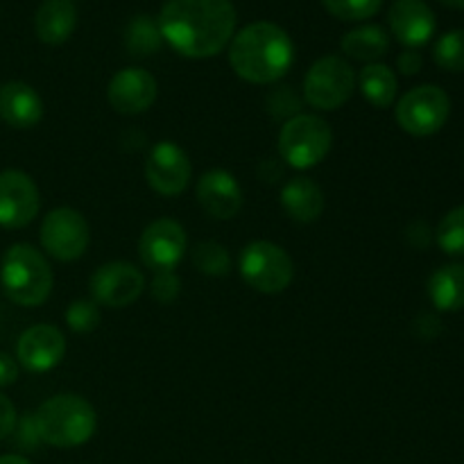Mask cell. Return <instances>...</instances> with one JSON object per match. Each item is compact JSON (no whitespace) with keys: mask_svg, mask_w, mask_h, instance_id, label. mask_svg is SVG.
<instances>
[{"mask_svg":"<svg viewBox=\"0 0 464 464\" xmlns=\"http://www.w3.org/2000/svg\"><path fill=\"white\" fill-rule=\"evenodd\" d=\"M444 7H451V9H464V0H440Z\"/></svg>","mask_w":464,"mask_h":464,"instance_id":"d590c367","label":"cell"},{"mask_svg":"<svg viewBox=\"0 0 464 464\" xmlns=\"http://www.w3.org/2000/svg\"><path fill=\"white\" fill-rule=\"evenodd\" d=\"M198 202L216 220H231L243 208V188L227 170H208L198 179Z\"/></svg>","mask_w":464,"mask_h":464,"instance_id":"e0dca14e","label":"cell"},{"mask_svg":"<svg viewBox=\"0 0 464 464\" xmlns=\"http://www.w3.org/2000/svg\"><path fill=\"white\" fill-rule=\"evenodd\" d=\"M358 86H361V93L365 95V100L370 104L379 109L392 107L394 98H397V75L390 66L385 63H367L365 68L358 75Z\"/></svg>","mask_w":464,"mask_h":464,"instance_id":"603a6c76","label":"cell"},{"mask_svg":"<svg viewBox=\"0 0 464 464\" xmlns=\"http://www.w3.org/2000/svg\"><path fill=\"white\" fill-rule=\"evenodd\" d=\"M91 243V229L80 211L59 207L44 218L41 225V245L57 261H77Z\"/></svg>","mask_w":464,"mask_h":464,"instance_id":"9c48e42d","label":"cell"},{"mask_svg":"<svg viewBox=\"0 0 464 464\" xmlns=\"http://www.w3.org/2000/svg\"><path fill=\"white\" fill-rule=\"evenodd\" d=\"M193 266L207 276H225L229 272L231 258L220 243L202 240L193 249Z\"/></svg>","mask_w":464,"mask_h":464,"instance_id":"484cf974","label":"cell"},{"mask_svg":"<svg viewBox=\"0 0 464 464\" xmlns=\"http://www.w3.org/2000/svg\"><path fill=\"white\" fill-rule=\"evenodd\" d=\"M150 293L157 302L172 304L181 293V279L175 272H157V276L150 284Z\"/></svg>","mask_w":464,"mask_h":464,"instance_id":"4dcf8cb0","label":"cell"},{"mask_svg":"<svg viewBox=\"0 0 464 464\" xmlns=\"http://www.w3.org/2000/svg\"><path fill=\"white\" fill-rule=\"evenodd\" d=\"M433 59L442 71L464 72V30H451L440 36Z\"/></svg>","mask_w":464,"mask_h":464,"instance_id":"4316f807","label":"cell"},{"mask_svg":"<svg viewBox=\"0 0 464 464\" xmlns=\"http://www.w3.org/2000/svg\"><path fill=\"white\" fill-rule=\"evenodd\" d=\"M388 25L399 44L415 50L433 39L438 21L424 0H394L388 12Z\"/></svg>","mask_w":464,"mask_h":464,"instance_id":"2e32d148","label":"cell"},{"mask_svg":"<svg viewBox=\"0 0 464 464\" xmlns=\"http://www.w3.org/2000/svg\"><path fill=\"white\" fill-rule=\"evenodd\" d=\"M429 297L438 311L456 313L464 308V263L440 267L429 279Z\"/></svg>","mask_w":464,"mask_h":464,"instance_id":"44dd1931","label":"cell"},{"mask_svg":"<svg viewBox=\"0 0 464 464\" xmlns=\"http://www.w3.org/2000/svg\"><path fill=\"white\" fill-rule=\"evenodd\" d=\"M334 145L329 122L313 113H297L279 131V154L290 168L308 170L322 163Z\"/></svg>","mask_w":464,"mask_h":464,"instance_id":"5b68a950","label":"cell"},{"mask_svg":"<svg viewBox=\"0 0 464 464\" xmlns=\"http://www.w3.org/2000/svg\"><path fill=\"white\" fill-rule=\"evenodd\" d=\"M340 48L347 57L365 63H376L390 50V36L381 25H361L349 30L340 41Z\"/></svg>","mask_w":464,"mask_h":464,"instance_id":"7402d4cb","label":"cell"},{"mask_svg":"<svg viewBox=\"0 0 464 464\" xmlns=\"http://www.w3.org/2000/svg\"><path fill=\"white\" fill-rule=\"evenodd\" d=\"M295 45L288 32L272 21L249 23L229 44V63L249 84H272L290 71Z\"/></svg>","mask_w":464,"mask_h":464,"instance_id":"7a4b0ae2","label":"cell"},{"mask_svg":"<svg viewBox=\"0 0 464 464\" xmlns=\"http://www.w3.org/2000/svg\"><path fill=\"white\" fill-rule=\"evenodd\" d=\"M231 0H168L159 14V30L172 50L188 59L220 54L236 34Z\"/></svg>","mask_w":464,"mask_h":464,"instance_id":"6da1fadb","label":"cell"},{"mask_svg":"<svg viewBox=\"0 0 464 464\" xmlns=\"http://www.w3.org/2000/svg\"><path fill=\"white\" fill-rule=\"evenodd\" d=\"M326 12L340 21H367L376 16L383 0H322Z\"/></svg>","mask_w":464,"mask_h":464,"instance_id":"83f0119b","label":"cell"},{"mask_svg":"<svg viewBox=\"0 0 464 464\" xmlns=\"http://www.w3.org/2000/svg\"><path fill=\"white\" fill-rule=\"evenodd\" d=\"M41 195L34 179L21 170L0 172V227L23 229L36 218Z\"/></svg>","mask_w":464,"mask_h":464,"instance_id":"4fadbf2b","label":"cell"},{"mask_svg":"<svg viewBox=\"0 0 464 464\" xmlns=\"http://www.w3.org/2000/svg\"><path fill=\"white\" fill-rule=\"evenodd\" d=\"M145 276L127 261H111L100 266L91 276V295L95 304L107 308L131 306L143 295Z\"/></svg>","mask_w":464,"mask_h":464,"instance_id":"7c38bea8","label":"cell"},{"mask_svg":"<svg viewBox=\"0 0 464 464\" xmlns=\"http://www.w3.org/2000/svg\"><path fill=\"white\" fill-rule=\"evenodd\" d=\"M451 100L447 91L435 84H421L408 91L397 102L394 116L399 127L411 136H433L447 125Z\"/></svg>","mask_w":464,"mask_h":464,"instance_id":"ba28073f","label":"cell"},{"mask_svg":"<svg viewBox=\"0 0 464 464\" xmlns=\"http://www.w3.org/2000/svg\"><path fill=\"white\" fill-rule=\"evenodd\" d=\"M159 95L157 80L143 68H122L111 77L107 100L122 116H139L154 104Z\"/></svg>","mask_w":464,"mask_h":464,"instance_id":"5bb4252c","label":"cell"},{"mask_svg":"<svg viewBox=\"0 0 464 464\" xmlns=\"http://www.w3.org/2000/svg\"><path fill=\"white\" fill-rule=\"evenodd\" d=\"M245 284L263 295H279L293 284L295 263L290 254L270 240H254L240 254Z\"/></svg>","mask_w":464,"mask_h":464,"instance_id":"8992f818","label":"cell"},{"mask_svg":"<svg viewBox=\"0 0 464 464\" xmlns=\"http://www.w3.org/2000/svg\"><path fill=\"white\" fill-rule=\"evenodd\" d=\"M163 45L161 30L159 23L148 14H139L131 18L125 27V48L134 57H150V54L159 53Z\"/></svg>","mask_w":464,"mask_h":464,"instance_id":"cb8c5ba5","label":"cell"},{"mask_svg":"<svg viewBox=\"0 0 464 464\" xmlns=\"http://www.w3.org/2000/svg\"><path fill=\"white\" fill-rule=\"evenodd\" d=\"M77 27V9L72 0H44L34 14V32L45 45H62Z\"/></svg>","mask_w":464,"mask_h":464,"instance_id":"d6986e66","label":"cell"},{"mask_svg":"<svg viewBox=\"0 0 464 464\" xmlns=\"http://www.w3.org/2000/svg\"><path fill=\"white\" fill-rule=\"evenodd\" d=\"M267 109L272 111L275 118H295L299 111V98L293 93L290 86H279L276 91H272L270 98H267Z\"/></svg>","mask_w":464,"mask_h":464,"instance_id":"f546056e","label":"cell"},{"mask_svg":"<svg viewBox=\"0 0 464 464\" xmlns=\"http://www.w3.org/2000/svg\"><path fill=\"white\" fill-rule=\"evenodd\" d=\"M193 166L184 150L172 140H161L154 145L145 161V177L152 186L154 193L163 198H175L181 195L190 184Z\"/></svg>","mask_w":464,"mask_h":464,"instance_id":"8fae6325","label":"cell"},{"mask_svg":"<svg viewBox=\"0 0 464 464\" xmlns=\"http://www.w3.org/2000/svg\"><path fill=\"white\" fill-rule=\"evenodd\" d=\"M438 245L449 256H464V207L453 208L440 222L435 231Z\"/></svg>","mask_w":464,"mask_h":464,"instance_id":"d4e9b609","label":"cell"},{"mask_svg":"<svg viewBox=\"0 0 464 464\" xmlns=\"http://www.w3.org/2000/svg\"><path fill=\"white\" fill-rule=\"evenodd\" d=\"M63 356H66V338L53 324L30 326L18 338L16 358L27 372L44 374V372L54 370L63 361Z\"/></svg>","mask_w":464,"mask_h":464,"instance_id":"9a60e30c","label":"cell"},{"mask_svg":"<svg viewBox=\"0 0 464 464\" xmlns=\"http://www.w3.org/2000/svg\"><path fill=\"white\" fill-rule=\"evenodd\" d=\"M281 207L288 213L290 220L308 225V222H315L324 211V193L308 177H293L281 188Z\"/></svg>","mask_w":464,"mask_h":464,"instance_id":"ffe728a7","label":"cell"},{"mask_svg":"<svg viewBox=\"0 0 464 464\" xmlns=\"http://www.w3.org/2000/svg\"><path fill=\"white\" fill-rule=\"evenodd\" d=\"M0 281L14 304L25 308L41 306L53 293L54 276L48 261L32 245L18 243L7 249L0 267Z\"/></svg>","mask_w":464,"mask_h":464,"instance_id":"277c9868","label":"cell"},{"mask_svg":"<svg viewBox=\"0 0 464 464\" xmlns=\"http://www.w3.org/2000/svg\"><path fill=\"white\" fill-rule=\"evenodd\" d=\"M66 324L75 334H91L100 324V308L91 299H77L66 308Z\"/></svg>","mask_w":464,"mask_h":464,"instance_id":"f1b7e54d","label":"cell"},{"mask_svg":"<svg viewBox=\"0 0 464 464\" xmlns=\"http://www.w3.org/2000/svg\"><path fill=\"white\" fill-rule=\"evenodd\" d=\"M421 66H424V59H421V54L417 53V50L408 48L399 54L397 68L403 72V75H417V72L421 71Z\"/></svg>","mask_w":464,"mask_h":464,"instance_id":"d6a6232c","label":"cell"},{"mask_svg":"<svg viewBox=\"0 0 464 464\" xmlns=\"http://www.w3.org/2000/svg\"><path fill=\"white\" fill-rule=\"evenodd\" d=\"M188 249L184 227L170 218L154 220L145 227L139 240V256L154 272H172Z\"/></svg>","mask_w":464,"mask_h":464,"instance_id":"30bf717a","label":"cell"},{"mask_svg":"<svg viewBox=\"0 0 464 464\" xmlns=\"http://www.w3.org/2000/svg\"><path fill=\"white\" fill-rule=\"evenodd\" d=\"M0 464H32V462L25 460L23 456H14V453H9V456H0Z\"/></svg>","mask_w":464,"mask_h":464,"instance_id":"e575fe53","label":"cell"},{"mask_svg":"<svg viewBox=\"0 0 464 464\" xmlns=\"http://www.w3.org/2000/svg\"><path fill=\"white\" fill-rule=\"evenodd\" d=\"M34 426L41 442L57 449H72L93 438L98 417L93 406L80 394H57L41 403L34 412Z\"/></svg>","mask_w":464,"mask_h":464,"instance_id":"3957f363","label":"cell"},{"mask_svg":"<svg viewBox=\"0 0 464 464\" xmlns=\"http://www.w3.org/2000/svg\"><path fill=\"white\" fill-rule=\"evenodd\" d=\"M356 89V71L338 54L322 57L304 77V100L317 111L340 109Z\"/></svg>","mask_w":464,"mask_h":464,"instance_id":"52a82bcc","label":"cell"},{"mask_svg":"<svg viewBox=\"0 0 464 464\" xmlns=\"http://www.w3.org/2000/svg\"><path fill=\"white\" fill-rule=\"evenodd\" d=\"M18 379V365L12 356L7 353H0V388H7V385L16 383Z\"/></svg>","mask_w":464,"mask_h":464,"instance_id":"836d02e7","label":"cell"},{"mask_svg":"<svg viewBox=\"0 0 464 464\" xmlns=\"http://www.w3.org/2000/svg\"><path fill=\"white\" fill-rule=\"evenodd\" d=\"M44 118V100L25 82L0 86V121L14 130H30Z\"/></svg>","mask_w":464,"mask_h":464,"instance_id":"ac0fdd59","label":"cell"},{"mask_svg":"<svg viewBox=\"0 0 464 464\" xmlns=\"http://www.w3.org/2000/svg\"><path fill=\"white\" fill-rule=\"evenodd\" d=\"M18 417H16V408L14 403L9 401L5 394H0V440L9 438V435L16 430Z\"/></svg>","mask_w":464,"mask_h":464,"instance_id":"1f68e13d","label":"cell"}]
</instances>
